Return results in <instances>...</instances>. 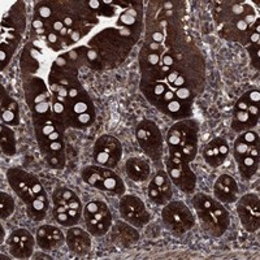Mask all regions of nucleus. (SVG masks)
I'll return each instance as SVG.
<instances>
[{"instance_id":"09e8293b","label":"nucleus","mask_w":260,"mask_h":260,"mask_svg":"<svg viewBox=\"0 0 260 260\" xmlns=\"http://www.w3.org/2000/svg\"><path fill=\"white\" fill-rule=\"evenodd\" d=\"M178 76H181L180 74V72L178 71H176V69H171V72H169L168 74H167V81H168V83L169 85H173V82H175L176 80H177V77Z\"/></svg>"},{"instance_id":"c85d7f7f","label":"nucleus","mask_w":260,"mask_h":260,"mask_svg":"<svg viewBox=\"0 0 260 260\" xmlns=\"http://www.w3.org/2000/svg\"><path fill=\"white\" fill-rule=\"evenodd\" d=\"M111 225H112V220H86L87 231L94 237H103L104 234L108 233Z\"/></svg>"},{"instance_id":"f03ea898","label":"nucleus","mask_w":260,"mask_h":260,"mask_svg":"<svg viewBox=\"0 0 260 260\" xmlns=\"http://www.w3.org/2000/svg\"><path fill=\"white\" fill-rule=\"evenodd\" d=\"M137 141L148 157L157 161L162 152V136L159 126L151 120H145L136 129Z\"/></svg>"},{"instance_id":"a19ab883","label":"nucleus","mask_w":260,"mask_h":260,"mask_svg":"<svg viewBox=\"0 0 260 260\" xmlns=\"http://www.w3.org/2000/svg\"><path fill=\"white\" fill-rule=\"evenodd\" d=\"M250 56H251V61L254 68L259 69V42L257 43H252L250 47L247 48Z\"/></svg>"},{"instance_id":"7c9ffc66","label":"nucleus","mask_w":260,"mask_h":260,"mask_svg":"<svg viewBox=\"0 0 260 260\" xmlns=\"http://www.w3.org/2000/svg\"><path fill=\"white\" fill-rule=\"evenodd\" d=\"M215 199L206 194H202V192H198V194H195L192 197V206H194L195 212H202V211L208 210L215 204Z\"/></svg>"},{"instance_id":"a878e982","label":"nucleus","mask_w":260,"mask_h":260,"mask_svg":"<svg viewBox=\"0 0 260 260\" xmlns=\"http://www.w3.org/2000/svg\"><path fill=\"white\" fill-rule=\"evenodd\" d=\"M48 210V198H34L27 204V215L30 219L42 221Z\"/></svg>"},{"instance_id":"2f4dec72","label":"nucleus","mask_w":260,"mask_h":260,"mask_svg":"<svg viewBox=\"0 0 260 260\" xmlns=\"http://www.w3.org/2000/svg\"><path fill=\"white\" fill-rule=\"evenodd\" d=\"M0 197H2V203H0V212H2V219L6 220L8 217L12 216V213L15 212V201L9 194L2 191L0 192Z\"/></svg>"},{"instance_id":"423d86ee","label":"nucleus","mask_w":260,"mask_h":260,"mask_svg":"<svg viewBox=\"0 0 260 260\" xmlns=\"http://www.w3.org/2000/svg\"><path fill=\"white\" fill-rule=\"evenodd\" d=\"M237 213L246 231L254 233L260 224V202L256 194H246L237 203Z\"/></svg>"},{"instance_id":"4c0bfd02","label":"nucleus","mask_w":260,"mask_h":260,"mask_svg":"<svg viewBox=\"0 0 260 260\" xmlns=\"http://www.w3.org/2000/svg\"><path fill=\"white\" fill-rule=\"evenodd\" d=\"M36 16L43 21H47L52 17V9L48 4H38L36 8Z\"/></svg>"},{"instance_id":"9d476101","label":"nucleus","mask_w":260,"mask_h":260,"mask_svg":"<svg viewBox=\"0 0 260 260\" xmlns=\"http://www.w3.org/2000/svg\"><path fill=\"white\" fill-rule=\"evenodd\" d=\"M8 248L11 255L17 259H29L34 251V245L36 241L32 238L29 231L26 229H17L9 236Z\"/></svg>"},{"instance_id":"72a5a7b5","label":"nucleus","mask_w":260,"mask_h":260,"mask_svg":"<svg viewBox=\"0 0 260 260\" xmlns=\"http://www.w3.org/2000/svg\"><path fill=\"white\" fill-rule=\"evenodd\" d=\"M46 162L53 169H62L65 167V150L53 152V154L46 155Z\"/></svg>"},{"instance_id":"5701e85b","label":"nucleus","mask_w":260,"mask_h":260,"mask_svg":"<svg viewBox=\"0 0 260 260\" xmlns=\"http://www.w3.org/2000/svg\"><path fill=\"white\" fill-rule=\"evenodd\" d=\"M141 90H142L143 95L147 98V101L155 106L160 99V96L168 90V86L164 82H143L142 81Z\"/></svg>"},{"instance_id":"9b49d317","label":"nucleus","mask_w":260,"mask_h":260,"mask_svg":"<svg viewBox=\"0 0 260 260\" xmlns=\"http://www.w3.org/2000/svg\"><path fill=\"white\" fill-rule=\"evenodd\" d=\"M111 240L117 247H133L138 242L139 234L129 222L117 221L111 228Z\"/></svg>"},{"instance_id":"20e7f679","label":"nucleus","mask_w":260,"mask_h":260,"mask_svg":"<svg viewBox=\"0 0 260 260\" xmlns=\"http://www.w3.org/2000/svg\"><path fill=\"white\" fill-rule=\"evenodd\" d=\"M96 164L104 168H115L122 156V146L116 137L104 134L99 137L92 152Z\"/></svg>"},{"instance_id":"4468645a","label":"nucleus","mask_w":260,"mask_h":260,"mask_svg":"<svg viewBox=\"0 0 260 260\" xmlns=\"http://www.w3.org/2000/svg\"><path fill=\"white\" fill-rule=\"evenodd\" d=\"M89 234L81 228H71L65 238L69 250L78 256H85L89 254L91 250V240Z\"/></svg>"},{"instance_id":"473e14b6","label":"nucleus","mask_w":260,"mask_h":260,"mask_svg":"<svg viewBox=\"0 0 260 260\" xmlns=\"http://www.w3.org/2000/svg\"><path fill=\"white\" fill-rule=\"evenodd\" d=\"M108 210L107 207V204L104 202H99V201H92L89 202V203L86 204L85 210H83V215H85V220L89 219H94V216L99 212H103V211Z\"/></svg>"},{"instance_id":"4be33fe9","label":"nucleus","mask_w":260,"mask_h":260,"mask_svg":"<svg viewBox=\"0 0 260 260\" xmlns=\"http://www.w3.org/2000/svg\"><path fill=\"white\" fill-rule=\"evenodd\" d=\"M147 195L150 201H152L156 204H160V206L169 203L172 199V195H173V192H172V182L168 181V182H166L161 186H156L152 182H150L147 189Z\"/></svg>"},{"instance_id":"ddd939ff","label":"nucleus","mask_w":260,"mask_h":260,"mask_svg":"<svg viewBox=\"0 0 260 260\" xmlns=\"http://www.w3.org/2000/svg\"><path fill=\"white\" fill-rule=\"evenodd\" d=\"M27 103L30 108H36L41 104L51 103V96L47 91V86L45 81L39 77H34L27 82L26 89H25Z\"/></svg>"},{"instance_id":"58836bf2","label":"nucleus","mask_w":260,"mask_h":260,"mask_svg":"<svg viewBox=\"0 0 260 260\" xmlns=\"http://www.w3.org/2000/svg\"><path fill=\"white\" fill-rule=\"evenodd\" d=\"M53 217L62 226H72V221L68 215V211H53Z\"/></svg>"},{"instance_id":"cd10ccee","label":"nucleus","mask_w":260,"mask_h":260,"mask_svg":"<svg viewBox=\"0 0 260 260\" xmlns=\"http://www.w3.org/2000/svg\"><path fill=\"white\" fill-rule=\"evenodd\" d=\"M197 155H198V145H187L183 146V147L169 150V156L177 157V159L182 160L183 162H187V164L194 161Z\"/></svg>"},{"instance_id":"8fccbe9b","label":"nucleus","mask_w":260,"mask_h":260,"mask_svg":"<svg viewBox=\"0 0 260 260\" xmlns=\"http://www.w3.org/2000/svg\"><path fill=\"white\" fill-rule=\"evenodd\" d=\"M162 41H164V36H162L160 31L152 32V34H151V42H155V43H161Z\"/></svg>"},{"instance_id":"a18cd8bd","label":"nucleus","mask_w":260,"mask_h":260,"mask_svg":"<svg viewBox=\"0 0 260 260\" xmlns=\"http://www.w3.org/2000/svg\"><path fill=\"white\" fill-rule=\"evenodd\" d=\"M246 95H247L250 103H251V104H259V102H260L259 90H251V91L246 92Z\"/></svg>"},{"instance_id":"393cba45","label":"nucleus","mask_w":260,"mask_h":260,"mask_svg":"<svg viewBox=\"0 0 260 260\" xmlns=\"http://www.w3.org/2000/svg\"><path fill=\"white\" fill-rule=\"evenodd\" d=\"M0 143H2V151L3 154L7 156H12L16 154V138H15V132H13L8 125L2 124L0 126Z\"/></svg>"},{"instance_id":"39448f33","label":"nucleus","mask_w":260,"mask_h":260,"mask_svg":"<svg viewBox=\"0 0 260 260\" xmlns=\"http://www.w3.org/2000/svg\"><path fill=\"white\" fill-rule=\"evenodd\" d=\"M120 213L130 225L142 228L151 220L150 212L141 198L134 195H124L120 201Z\"/></svg>"},{"instance_id":"1a4fd4ad","label":"nucleus","mask_w":260,"mask_h":260,"mask_svg":"<svg viewBox=\"0 0 260 260\" xmlns=\"http://www.w3.org/2000/svg\"><path fill=\"white\" fill-rule=\"evenodd\" d=\"M166 166L171 182H173V185H176L183 192L191 194L197 186V176L190 169L189 164L182 162L180 166H172L171 162L166 161Z\"/></svg>"},{"instance_id":"37998d69","label":"nucleus","mask_w":260,"mask_h":260,"mask_svg":"<svg viewBox=\"0 0 260 260\" xmlns=\"http://www.w3.org/2000/svg\"><path fill=\"white\" fill-rule=\"evenodd\" d=\"M250 101H248L247 95H242V96L238 99V102H237L236 107H234V110L236 111H247L248 106H250Z\"/></svg>"},{"instance_id":"f704fd0d","label":"nucleus","mask_w":260,"mask_h":260,"mask_svg":"<svg viewBox=\"0 0 260 260\" xmlns=\"http://www.w3.org/2000/svg\"><path fill=\"white\" fill-rule=\"evenodd\" d=\"M248 148H250V143H247L243 139L242 136H240L237 138L236 143H234V159L238 162L240 160H242L243 157L248 155Z\"/></svg>"},{"instance_id":"dca6fc26","label":"nucleus","mask_w":260,"mask_h":260,"mask_svg":"<svg viewBox=\"0 0 260 260\" xmlns=\"http://www.w3.org/2000/svg\"><path fill=\"white\" fill-rule=\"evenodd\" d=\"M2 121L8 126H17L20 124V110L18 103L8 95L2 86Z\"/></svg>"},{"instance_id":"b1692460","label":"nucleus","mask_w":260,"mask_h":260,"mask_svg":"<svg viewBox=\"0 0 260 260\" xmlns=\"http://www.w3.org/2000/svg\"><path fill=\"white\" fill-rule=\"evenodd\" d=\"M203 157L206 160L208 166L212 167V168H217L225 161V157L220 154V150H219V146H217V141L212 139L210 142L206 145L203 150Z\"/></svg>"},{"instance_id":"c03bdc74","label":"nucleus","mask_w":260,"mask_h":260,"mask_svg":"<svg viewBox=\"0 0 260 260\" xmlns=\"http://www.w3.org/2000/svg\"><path fill=\"white\" fill-rule=\"evenodd\" d=\"M46 38H47V42H48V45L50 46H56L59 45V42H60V37L57 32L55 31H50L46 34Z\"/></svg>"},{"instance_id":"aec40b11","label":"nucleus","mask_w":260,"mask_h":260,"mask_svg":"<svg viewBox=\"0 0 260 260\" xmlns=\"http://www.w3.org/2000/svg\"><path fill=\"white\" fill-rule=\"evenodd\" d=\"M191 102L180 101L178 98L175 96L173 101L169 102V103L164 107V110H162L161 112L171 116L172 118H176V120H182V118H186L191 115Z\"/></svg>"},{"instance_id":"6ab92c4d","label":"nucleus","mask_w":260,"mask_h":260,"mask_svg":"<svg viewBox=\"0 0 260 260\" xmlns=\"http://www.w3.org/2000/svg\"><path fill=\"white\" fill-rule=\"evenodd\" d=\"M18 34L16 30H6V41L2 39V50H0V61H2V69L8 65L9 60L12 57L18 43Z\"/></svg>"},{"instance_id":"603ef678","label":"nucleus","mask_w":260,"mask_h":260,"mask_svg":"<svg viewBox=\"0 0 260 260\" xmlns=\"http://www.w3.org/2000/svg\"><path fill=\"white\" fill-rule=\"evenodd\" d=\"M34 259H51V256H47V255L42 254V252H38V254H36Z\"/></svg>"},{"instance_id":"de8ad7c7","label":"nucleus","mask_w":260,"mask_h":260,"mask_svg":"<svg viewBox=\"0 0 260 260\" xmlns=\"http://www.w3.org/2000/svg\"><path fill=\"white\" fill-rule=\"evenodd\" d=\"M185 86H186V78L183 77V76H178L177 80H176L175 82H173V85H172L171 90L175 91V90L180 89V87H185Z\"/></svg>"},{"instance_id":"412c9836","label":"nucleus","mask_w":260,"mask_h":260,"mask_svg":"<svg viewBox=\"0 0 260 260\" xmlns=\"http://www.w3.org/2000/svg\"><path fill=\"white\" fill-rule=\"evenodd\" d=\"M259 117L251 115L248 111H236L233 113V121H232V129L234 132H245V130H251L256 126Z\"/></svg>"},{"instance_id":"2eb2a0df","label":"nucleus","mask_w":260,"mask_h":260,"mask_svg":"<svg viewBox=\"0 0 260 260\" xmlns=\"http://www.w3.org/2000/svg\"><path fill=\"white\" fill-rule=\"evenodd\" d=\"M62 243H64V236L56 226L43 225L37 232V245L45 251L59 248Z\"/></svg>"},{"instance_id":"0eeeda50","label":"nucleus","mask_w":260,"mask_h":260,"mask_svg":"<svg viewBox=\"0 0 260 260\" xmlns=\"http://www.w3.org/2000/svg\"><path fill=\"white\" fill-rule=\"evenodd\" d=\"M169 150L187 145H198V124L192 120H182L169 129L167 136Z\"/></svg>"},{"instance_id":"f257e3e1","label":"nucleus","mask_w":260,"mask_h":260,"mask_svg":"<svg viewBox=\"0 0 260 260\" xmlns=\"http://www.w3.org/2000/svg\"><path fill=\"white\" fill-rule=\"evenodd\" d=\"M161 219L167 229L175 236L185 234L195 225L194 215L182 202L167 203L161 212Z\"/></svg>"},{"instance_id":"49530a36","label":"nucleus","mask_w":260,"mask_h":260,"mask_svg":"<svg viewBox=\"0 0 260 260\" xmlns=\"http://www.w3.org/2000/svg\"><path fill=\"white\" fill-rule=\"evenodd\" d=\"M173 64H175V57L172 56V55L169 52H164V53H162L161 65H166V67L171 68V67H173Z\"/></svg>"},{"instance_id":"7ed1b4c3","label":"nucleus","mask_w":260,"mask_h":260,"mask_svg":"<svg viewBox=\"0 0 260 260\" xmlns=\"http://www.w3.org/2000/svg\"><path fill=\"white\" fill-rule=\"evenodd\" d=\"M201 226L211 237H221L231 224V216L219 201L212 207L202 212H197Z\"/></svg>"},{"instance_id":"c9c22d12","label":"nucleus","mask_w":260,"mask_h":260,"mask_svg":"<svg viewBox=\"0 0 260 260\" xmlns=\"http://www.w3.org/2000/svg\"><path fill=\"white\" fill-rule=\"evenodd\" d=\"M77 194L71 189H67V187H59V189L55 190L52 195V199H53V203H57L59 201H67V202H71L73 199H77Z\"/></svg>"},{"instance_id":"6e6552de","label":"nucleus","mask_w":260,"mask_h":260,"mask_svg":"<svg viewBox=\"0 0 260 260\" xmlns=\"http://www.w3.org/2000/svg\"><path fill=\"white\" fill-rule=\"evenodd\" d=\"M7 178L13 189V191L21 198L24 203L29 204L34 199V194L31 190V183L36 180V176L30 175L27 172L18 168H11L7 173Z\"/></svg>"},{"instance_id":"e433bc0d","label":"nucleus","mask_w":260,"mask_h":260,"mask_svg":"<svg viewBox=\"0 0 260 260\" xmlns=\"http://www.w3.org/2000/svg\"><path fill=\"white\" fill-rule=\"evenodd\" d=\"M175 96H176L175 91L171 89H168L166 92H164V94L161 95V96H160V99L157 101V103L155 104V107H156L159 111H162L164 110V107H166L169 102H172L173 99H175Z\"/></svg>"},{"instance_id":"a211bd4d","label":"nucleus","mask_w":260,"mask_h":260,"mask_svg":"<svg viewBox=\"0 0 260 260\" xmlns=\"http://www.w3.org/2000/svg\"><path fill=\"white\" fill-rule=\"evenodd\" d=\"M113 173H115V172H112V169L110 168H104V167L98 166H89L85 167V168L82 169L81 176H82V180L85 181L87 185L102 190L103 189L104 178L110 177Z\"/></svg>"},{"instance_id":"ea45409f","label":"nucleus","mask_w":260,"mask_h":260,"mask_svg":"<svg viewBox=\"0 0 260 260\" xmlns=\"http://www.w3.org/2000/svg\"><path fill=\"white\" fill-rule=\"evenodd\" d=\"M175 95L176 98H178L180 101H183V102H191L192 103V98H194V94H192V91L190 89H187L186 86L185 87H180V89L175 90Z\"/></svg>"},{"instance_id":"f8f14e48","label":"nucleus","mask_w":260,"mask_h":260,"mask_svg":"<svg viewBox=\"0 0 260 260\" xmlns=\"http://www.w3.org/2000/svg\"><path fill=\"white\" fill-rule=\"evenodd\" d=\"M213 194L220 203H234L238 195V185L231 175H221L213 185Z\"/></svg>"},{"instance_id":"864d4df0","label":"nucleus","mask_w":260,"mask_h":260,"mask_svg":"<svg viewBox=\"0 0 260 260\" xmlns=\"http://www.w3.org/2000/svg\"><path fill=\"white\" fill-rule=\"evenodd\" d=\"M0 232H2V234H0V240H2V242L4 241V229L3 226H0Z\"/></svg>"},{"instance_id":"79ce46f5","label":"nucleus","mask_w":260,"mask_h":260,"mask_svg":"<svg viewBox=\"0 0 260 260\" xmlns=\"http://www.w3.org/2000/svg\"><path fill=\"white\" fill-rule=\"evenodd\" d=\"M169 177L168 175H167L166 172H162V171H159L156 173V175L154 176V178H152V181L151 182L154 183V185H156V186H161V185H164L166 182H168Z\"/></svg>"},{"instance_id":"bb28decb","label":"nucleus","mask_w":260,"mask_h":260,"mask_svg":"<svg viewBox=\"0 0 260 260\" xmlns=\"http://www.w3.org/2000/svg\"><path fill=\"white\" fill-rule=\"evenodd\" d=\"M238 164V171H240V175L243 180H251L255 176V173L259 169V160L254 159L250 155L243 157L242 160L237 162Z\"/></svg>"},{"instance_id":"f3484780","label":"nucleus","mask_w":260,"mask_h":260,"mask_svg":"<svg viewBox=\"0 0 260 260\" xmlns=\"http://www.w3.org/2000/svg\"><path fill=\"white\" fill-rule=\"evenodd\" d=\"M127 177L134 182H145L150 177V164L141 157H130L125 164Z\"/></svg>"},{"instance_id":"c756f323","label":"nucleus","mask_w":260,"mask_h":260,"mask_svg":"<svg viewBox=\"0 0 260 260\" xmlns=\"http://www.w3.org/2000/svg\"><path fill=\"white\" fill-rule=\"evenodd\" d=\"M102 191H107L113 195H122L125 192V185L121 178L113 173L110 177L104 178Z\"/></svg>"},{"instance_id":"3c124183","label":"nucleus","mask_w":260,"mask_h":260,"mask_svg":"<svg viewBox=\"0 0 260 260\" xmlns=\"http://www.w3.org/2000/svg\"><path fill=\"white\" fill-rule=\"evenodd\" d=\"M89 7L92 9H98L99 7H101V2H98V0H90Z\"/></svg>"}]
</instances>
